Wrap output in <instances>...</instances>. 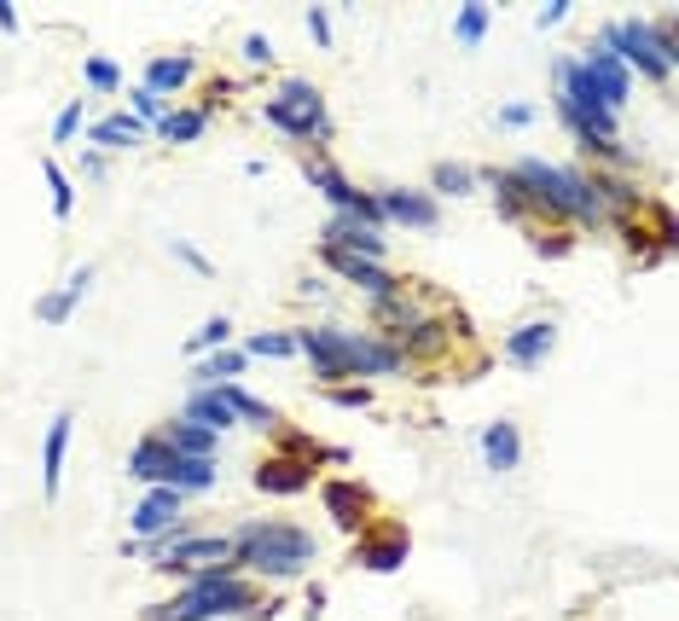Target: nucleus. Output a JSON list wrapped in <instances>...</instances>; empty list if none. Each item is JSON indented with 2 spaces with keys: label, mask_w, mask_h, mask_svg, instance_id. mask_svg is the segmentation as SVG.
<instances>
[{
  "label": "nucleus",
  "mask_w": 679,
  "mask_h": 621,
  "mask_svg": "<svg viewBox=\"0 0 679 621\" xmlns=\"http://www.w3.org/2000/svg\"><path fill=\"white\" fill-rule=\"evenodd\" d=\"M146 616H152V621H215V616L274 621V616H279V598H267L261 587L244 581L238 564H215V569H198L175 605H152Z\"/></svg>",
  "instance_id": "f257e3e1"
},
{
  "label": "nucleus",
  "mask_w": 679,
  "mask_h": 621,
  "mask_svg": "<svg viewBox=\"0 0 679 621\" xmlns=\"http://www.w3.org/2000/svg\"><path fill=\"white\" fill-rule=\"evenodd\" d=\"M297 337V355H308L314 378H383V372L401 366V348L389 343H372L360 331H343V325H308V331H291Z\"/></svg>",
  "instance_id": "f03ea898"
},
{
  "label": "nucleus",
  "mask_w": 679,
  "mask_h": 621,
  "mask_svg": "<svg viewBox=\"0 0 679 621\" xmlns=\"http://www.w3.org/2000/svg\"><path fill=\"white\" fill-rule=\"evenodd\" d=\"M233 564L267 575V581H297L320 564V541L297 523H261L256 517L233 534Z\"/></svg>",
  "instance_id": "7ed1b4c3"
},
{
  "label": "nucleus",
  "mask_w": 679,
  "mask_h": 621,
  "mask_svg": "<svg viewBox=\"0 0 679 621\" xmlns=\"http://www.w3.org/2000/svg\"><path fill=\"white\" fill-rule=\"evenodd\" d=\"M523 186H528V203L546 215H575V221H604V186L575 175V169H558V163H541V157H523L517 169Z\"/></svg>",
  "instance_id": "20e7f679"
},
{
  "label": "nucleus",
  "mask_w": 679,
  "mask_h": 621,
  "mask_svg": "<svg viewBox=\"0 0 679 621\" xmlns=\"http://www.w3.org/2000/svg\"><path fill=\"white\" fill-rule=\"evenodd\" d=\"M599 47H610L615 58H622V70H627V76H633V70H645V76H656V81H668L674 65H679L668 18H615V24H604Z\"/></svg>",
  "instance_id": "39448f33"
},
{
  "label": "nucleus",
  "mask_w": 679,
  "mask_h": 621,
  "mask_svg": "<svg viewBox=\"0 0 679 621\" xmlns=\"http://www.w3.org/2000/svg\"><path fill=\"white\" fill-rule=\"evenodd\" d=\"M129 476L146 488H180V494H203L215 488V459H187V453H175L163 436H146L134 442L129 453Z\"/></svg>",
  "instance_id": "423d86ee"
},
{
  "label": "nucleus",
  "mask_w": 679,
  "mask_h": 621,
  "mask_svg": "<svg viewBox=\"0 0 679 621\" xmlns=\"http://www.w3.org/2000/svg\"><path fill=\"white\" fill-rule=\"evenodd\" d=\"M261 117L274 122L279 134H297V140H332V117H325V99H320L314 81H302V76L285 81L279 99H267V106H261Z\"/></svg>",
  "instance_id": "0eeeda50"
},
{
  "label": "nucleus",
  "mask_w": 679,
  "mask_h": 621,
  "mask_svg": "<svg viewBox=\"0 0 679 621\" xmlns=\"http://www.w3.org/2000/svg\"><path fill=\"white\" fill-rule=\"evenodd\" d=\"M302 175H308V186H314V192H320L325 203H332L337 215H360V221L383 226V210H378V198H372V192H360V186L348 180V175H337L332 163H314V157H308V163H302Z\"/></svg>",
  "instance_id": "6e6552de"
},
{
  "label": "nucleus",
  "mask_w": 679,
  "mask_h": 621,
  "mask_svg": "<svg viewBox=\"0 0 679 621\" xmlns=\"http://www.w3.org/2000/svg\"><path fill=\"white\" fill-rule=\"evenodd\" d=\"M581 70H587V81H592V93H599L604 111H622V106H627L633 76L622 70V58H615L610 47H599V41H592V47L581 53Z\"/></svg>",
  "instance_id": "1a4fd4ad"
},
{
  "label": "nucleus",
  "mask_w": 679,
  "mask_h": 621,
  "mask_svg": "<svg viewBox=\"0 0 679 621\" xmlns=\"http://www.w3.org/2000/svg\"><path fill=\"white\" fill-rule=\"evenodd\" d=\"M320 251H348V256L383 262V226L360 221V215H332L325 233H320Z\"/></svg>",
  "instance_id": "9d476101"
},
{
  "label": "nucleus",
  "mask_w": 679,
  "mask_h": 621,
  "mask_svg": "<svg viewBox=\"0 0 679 621\" xmlns=\"http://www.w3.org/2000/svg\"><path fill=\"white\" fill-rule=\"evenodd\" d=\"M180 506H187V494H180V488H146V500L134 506L129 529L140 534V541H157V534H169V529L187 523V517H180Z\"/></svg>",
  "instance_id": "9b49d317"
},
{
  "label": "nucleus",
  "mask_w": 679,
  "mask_h": 621,
  "mask_svg": "<svg viewBox=\"0 0 679 621\" xmlns=\"http://www.w3.org/2000/svg\"><path fill=\"white\" fill-rule=\"evenodd\" d=\"M320 256H325V267H332V274H343L348 285H360V291H372L378 302L401 291V279L389 274L383 262H366V256H348V251H320Z\"/></svg>",
  "instance_id": "f8f14e48"
},
{
  "label": "nucleus",
  "mask_w": 679,
  "mask_h": 621,
  "mask_svg": "<svg viewBox=\"0 0 679 621\" xmlns=\"http://www.w3.org/2000/svg\"><path fill=\"white\" fill-rule=\"evenodd\" d=\"M378 210H383V221L424 226V233L442 221V203L430 198V192H407V186H389V192H378Z\"/></svg>",
  "instance_id": "ddd939ff"
},
{
  "label": "nucleus",
  "mask_w": 679,
  "mask_h": 621,
  "mask_svg": "<svg viewBox=\"0 0 679 621\" xmlns=\"http://www.w3.org/2000/svg\"><path fill=\"white\" fill-rule=\"evenodd\" d=\"M552 348H558V325H552V320H528V325H517V331L505 337V361L523 366V372H534V366L552 355Z\"/></svg>",
  "instance_id": "4468645a"
},
{
  "label": "nucleus",
  "mask_w": 679,
  "mask_h": 621,
  "mask_svg": "<svg viewBox=\"0 0 679 621\" xmlns=\"http://www.w3.org/2000/svg\"><path fill=\"white\" fill-rule=\"evenodd\" d=\"M320 500H325V511H332L337 529H360V523H366V506H372V494H366L360 483H348V476H337V483L320 488Z\"/></svg>",
  "instance_id": "2eb2a0df"
},
{
  "label": "nucleus",
  "mask_w": 679,
  "mask_h": 621,
  "mask_svg": "<svg viewBox=\"0 0 679 621\" xmlns=\"http://www.w3.org/2000/svg\"><path fill=\"white\" fill-rule=\"evenodd\" d=\"M70 424H76V412H58V419L47 424V442H41V488H47V500H53V494H58V483H65Z\"/></svg>",
  "instance_id": "dca6fc26"
},
{
  "label": "nucleus",
  "mask_w": 679,
  "mask_h": 621,
  "mask_svg": "<svg viewBox=\"0 0 679 621\" xmlns=\"http://www.w3.org/2000/svg\"><path fill=\"white\" fill-rule=\"evenodd\" d=\"M482 459H488V470H517V465H523V436H517V424H511V419H493V424L482 430Z\"/></svg>",
  "instance_id": "f3484780"
},
{
  "label": "nucleus",
  "mask_w": 679,
  "mask_h": 621,
  "mask_svg": "<svg viewBox=\"0 0 679 621\" xmlns=\"http://www.w3.org/2000/svg\"><path fill=\"white\" fill-rule=\"evenodd\" d=\"M187 424H198V430H210V436H221V430H233L238 419H233V407L221 401V389H192L187 396V412H180Z\"/></svg>",
  "instance_id": "a211bd4d"
},
{
  "label": "nucleus",
  "mask_w": 679,
  "mask_h": 621,
  "mask_svg": "<svg viewBox=\"0 0 679 621\" xmlns=\"http://www.w3.org/2000/svg\"><path fill=\"white\" fill-rule=\"evenodd\" d=\"M355 564H360V569H372V575L401 569V564H407V534H401V529H389V534H378V541H360V546H355Z\"/></svg>",
  "instance_id": "6ab92c4d"
},
{
  "label": "nucleus",
  "mask_w": 679,
  "mask_h": 621,
  "mask_svg": "<svg viewBox=\"0 0 679 621\" xmlns=\"http://www.w3.org/2000/svg\"><path fill=\"white\" fill-rule=\"evenodd\" d=\"M88 285H93V267H76V274L65 279V291H53V297H41V302H35V314L47 320V325H65V320H70V308H76L81 297H88Z\"/></svg>",
  "instance_id": "aec40b11"
},
{
  "label": "nucleus",
  "mask_w": 679,
  "mask_h": 621,
  "mask_svg": "<svg viewBox=\"0 0 679 621\" xmlns=\"http://www.w3.org/2000/svg\"><path fill=\"white\" fill-rule=\"evenodd\" d=\"M314 476H308V465H297V459H261L256 465V488L261 494H302Z\"/></svg>",
  "instance_id": "412c9836"
},
{
  "label": "nucleus",
  "mask_w": 679,
  "mask_h": 621,
  "mask_svg": "<svg viewBox=\"0 0 679 621\" xmlns=\"http://www.w3.org/2000/svg\"><path fill=\"white\" fill-rule=\"evenodd\" d=\"M140 140H146V122L129 117V111L93 122V146H105V152H129V146H140Z\"/></svg>",
  "instance_id": "4be33fe9"
},
{
  "label": "nucleus",
  "mask_w": 679,
  "mask_h": 621,
  "mask_svg": "<svg viewBox=\"0 0 679 621\" xmlns=\"http://www.w3.org/2000/svg\"><path fill=\"white\" fill-rule=\"evenodd\" d=\"M187 76H192V58H187V53H180V58H152V65H146V81H140V88H152L157 99H169V93L187 88Z\"/></svg>",
  "instance_id": "5701e85b"
},
{
  "label": "nucleus",
  "mask_w": 679,
  "mask_h": 621,
  "mask_svg": "<svg viewBox=\"0 0 679 621\" xmlns=\"http://www.w3.org/2000/svg\"><path fill=\"white\" fill-rule=\"evenodd\" d=\"M163 442H169L175 453H187V459H215V436H210V430H198V424H187V419H175L169 430H163Z\"/></svg>",
  "instance_id": "b1692460"
},
{
  "label": "nucleus",
  "mask_w": 679,
  "mask_h": 621,
  "mask_svg": "<svg viewBox=\"0 0 679 621\" xmlns=\"http://www.w3.org/2000/svg\"><path fill=\"white\" fill-rule=\"evenodd\" d=\"M238 372H244V355H238V348H215V355L198 361L192 378H198V389H215V384H233Z\"/></svg>",
  "instance_id": "393cba45"
},
{
  "label": "nucleus",
  "mask_w": 679,
  "mask_h": 621,
  "mask_svg": "<svg viewBox=\"0 0 679 621\" xmlns=\"http://www.w3.org/2000/svg\"><path fill=\"white\" fill-rule=\"evenodd\" d=\"M203 129H210V111H163V122H157V134L169 140V146H187Z\"/></svg>",
  "instance_id": "a878e982"
},
{
  "label": "nucleus",
  "mask_w": 679,
  "mask_h": 621,
  "mask_svg": "<svg viewBox=\"0 0 679 621\" xmlns=\"http://www.w3.org/2000/svg\"><path fill=\"white\" fill-rule=\"evenodd\" d=\"M41 175H47V192H53V215L70 221V210H76V180L58 169V157H41Z\"/></svg>",
  "instance_id": "bb28decb"
},
{
  "label": "nucleus",
  "mask_w": 679,
  "mask_h": 621,
  "mask_svg": "<svg viewBox=\"0 0 679 621\" xmlns=\"http://www.w3.org/2000/svg\"><path fill=\"white\" fill-rule=\"evenodd\" d=\"M226 337H233V320L215 314V320H203L187 337V355H215V348H226Z\"/></svg>",
  "instance_id": "cd10ccee"
},
{
  "label": "nucleus",
  "mask_w": 679,
  "mask_h": 621,
  "mask_svg": "<svg viewBox=\"0 0 679 621\" xmlns=\"http://www.w3.org/2000/svg\"><path fill=\"white\" fill-rule=\"evenodd\" d=\"M261 355V361H285V355H297V337L291 331H256L251 343H244V361Z\"/></svg>",
  "instance_id": "c85d7f7f"
},
{
  "label": "nucleus",
  "mask_w": 679,
  "mask_h": 621,
  "mask_svg": "<svg viewBox=\"0 0 679 621\" xmlns=\"http://www.w3.org/2000/svg\"><path fill=\"white\" fill-rule=\"evenodd\" d=\"M482 30H488V7H482V0H465V7H459V18H453V41H465V47H477V41H482Z\"/></svg>",
  "instance_id": "c756f323"
},
{
  "label": "nucleus",
  "mask_w": 679,
  "mask_h": 621,
  "mask_svg": "<svg viewBox=\"0 0 679 621\" xmlns=\"http://www.w3.org/2000/svg\"><path fill=\"white\" fill-rule=\"evenodd\" d=\"M430 180H436V192L465 198L470 186H477V169H465V163H436V169H430Z\"/></svg>",
  "instance_id": "7c9ffc66"
},
{
  "label": "nucleus",
  "mask_w": 679,
  "mask_h": 621,
  "mask_svg": "<svg viewBox=\"0 0 679 621\" xmlns=\"http://www.w3.org/2000/svg\"><path fill=\"white\" fill-rule=\"evenodd\" d=\"M81 76H88V88H99V93H116L122 88V70L111 65V58H99V53L81 65Z\"/></svg>",
  "instance_id": "2f4dec72"
},
{
  "label": "nucleus",
  "mask_w": 679,
  "mask_h": 621,
  "mask_svg": "<svg viewBox=\"0 0 679 621\" xmlns=\"http://www.w3.org/2000/svg\"><path fill=\"white\" fill-rule=\"evenodd\" d=\"M129 99H134V117L140 122H163V111H169V99H157L152 88H134Z\"/></svg>",
  "instance_id": "473e14b6"
},
{
  "label": "nucleus",
  "mask_w": 679,
  "mask_h": 621,
  "mask_svg": "<svg viewBox=\"0 0 679 621\" xmlns=\"http://www.w3.org/2000/svg\"><path fill=\"white\" fill-rule=\"evenodd\" d=\"M81 129V99H70V106L65 111H58V122H53V140H58V146H65V140Z\"/></svg>",
  "instance_id": "72a5a7b5"
},
{
  "label": "nucleus",
  "mask_w": 679,
  "mask_h": 621,
  "mask_svg": "<svg viewBox=\"0 0 679 621\" xmlns=\"http://www.w3.org/2000/svg\"><path fill=\"white\" fill-rule=\"evenodd\" d=\"M325 396H332L337 407H366V401H372V389H366V384H343V389H325Z\"/></svg>",
  "instance_id": "f704fd0d"
},
{
  "label": "nucleus",
  "mask_w": 679,
  "mask_h": 621,
  "mask_svg": "<svg viewBox=\"0 0 679 621\" xmlns=\"http://www.w3.org/2000/svg\"><path fill=\"white\" fill-rule=\"evenodd\" d=\"M564 18H569V0H546V7L534 12V24H541V30H558Z\"/></svg>",
  "instance_id": "c9c22d12"
},
{
  "label": "nucleus",
  "mask_w": 679,
  "mask_h": 621,
  "mask_svg": "<svg viewBox=\"0 0 679 621\" xmlns=\"http://www.w3.org/2000/svg\"><path fill=\"white\" fill-rule=\"evenodd\" d=\"M534 117H541V106H505L500 111V129H528Z\"/></svg>",
  "instance_id": "e433bc0d"
},
{
  "label": "nucleus",
  "mask_w": 679,
  "mask_h": 621,
  "mask_svg": "<svg viewBox=\"0 0 679 621\" xmlns=\"http://www.w3.org/2000/svg\"><path fill=\"white\" fill-rule=\"evenodd\" d=\"M244 58H251V65H267V58H274V41H267V35H244Z\"/></svg>",
  "instance_id": "4c0bfd02"
},
{
  "label": "nucleus",
  "mask_w": 679,
  "mask_h": 621,
  "mask_svg": "<svg viewBox=\"0 0 679 621\" xmlns=\"http://www.w3.org/2000/svg\"><path fill=\"white\" fill-rule=\"evenodd\" d=\"M308 35H314V41H320V47H332V18H325L320 7H314V12H308Z\"/></svg>",
  "instance_id": "58836bf2"
},
{
  "label": "nucleus",
  "mask_w": 679,
  "mask_h": 621,
  "mask_svg": "<svg viewBox=\"0 0 679 621\" xmlns=\"http://www.w3.org/2000/svg\"><path fill=\"white\" fill-rule=\"evenodd\" d=\"M175 256H180V262H187V267H192V274H210V256H198V251H192V244H187V239H175Z\"/></svg>",
  "instance_id": "ea45409f"
},
{
  "label": "nucleus",
  "mask_w": 679,
  "mask_h": 621,
  "mask_svg": "<svg viewBox=\"0 0 679 621\" xmlns=\"http://www.w3.org/2000/svg\"><path fill=\"white\" fill-rule=\"evenodd\" d=\"M0 30L18 35V7H12V0H0Z\"/></svg>",
  "instance_id": "a19ab883"
}]
</instances>
